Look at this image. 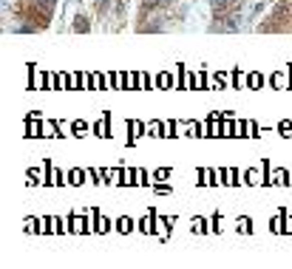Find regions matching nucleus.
<instances>
[{
    "instance_id": "obj_1",
    "label": "nucleus",
    "mask_w": 292,
    "mask_h": 269,
    "mask_svg": "<svg viewBox=\"0 0 292 269\" xmlns=\"http://www.w3.org/2000/svg\"><path fill=\"white\" fill-rule=\"evenodd\" d=\"M77 31H88V20L85 17H77Z\"/></svg>"
}]
</instances>
